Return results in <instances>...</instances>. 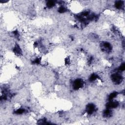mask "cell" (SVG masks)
<instances>
[{
  "label": "cell",
  "instance_id": "7a4b0ae2",
  "mask_svg": "<svg viewBox=\"0 0 125 125\" xmlns=\"http://www.w3.org/2000/svg\"><path fill=\"white\" fill-rule=\"evenodd\" d=\"M114 8L117 10H121L124 8V2L123 1H116L114 4Z\"/></svg>",
  "mask_w": 125,
  "mask_h": 125
},
{
  "label": "cell",
  "instance_id": "3957f363",
  "mask_svg": "<svg viewBox=\"0 0 125 125\" xmlns=\"http://www.w3.org/2000/svg\"><path fill=\"white\" fill-rule=\"evenodd\" d=\"M55 5H56L55 2L53 1H47L46 3L47 7L48 8H54L55 6Z\"/></svg>",
  "mask_w": 125,
  "mask_h": 125
},
{
  "label": "cell",
  "instance_id": "6da1fadb",
  "mask_svg": "<svg viewBox=\"0 0 125 125\" xmlns=\"http://www.w3.org/2000/svg\"><path fill=\"white\" fill-rule=\"evenodd\" d=\"M84 86V82L83 79L77 78L75 79L72 83V88L75 90H80Z\"/></svg>",
  "mask_w": 125,
  "mask_h": 125
}]
</instances>
